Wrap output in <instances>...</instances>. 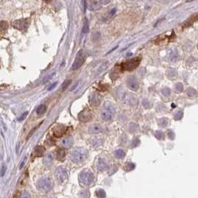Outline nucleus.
<instances>
[{
  "label": "nucleus",
  "instance_id": "1",
  "mask_svg": "<svg viewBox=\"0 0 198 198\" xmlns=\"http://www.w3.org/2000/svg\"><path fill=\"white\" fill-rule=\"evenodd\" d=\"M88 151L83 148H76L72 151L71 159L73 163H79L85 160L88 157Z\"/></svg>",
  "mask_w": 198,
  "mask_h": 198
},
{
  "label": "nucleus",
  "instance_id": "32",
  "mask_svg": "<svg viewBox=\"0 0 198 198\" xmlns=\"http://www.w3.org/2000/svg\"><path fill=\"white\" fill-rule=\"evenodd\" d=\"M162 94H163L164 96H165V97H169V96H170L171 94V90L169 88H163V90H162Z\"/></svg>",
  "mask_w": 198,
  "mask_h": 198
},
{
  "label": "nucleus",
  "instance_id": "18",
  "mask_svg": "<svg viewBox=\"0 0 198 198\" xmlns=\"http://www.w3.org/2000/svg\"><path fill=\"white\" fill-rule=\"evenodd\" d=\"M45 148H44L43 146H37L36 148H35V155L37 156H43L44 153H45Z\"/></svg>",
  "mask_w": 198,
  "mask_h": 198
},
{
  "label": "nucleus",
  "instance_id": "25",
  "mask_svg": "<svg viewBox=\"0 0 198 198\" xmlns=\"http://www.w3.org/2000/svg\"><path fill=\"white\" fill-rule=\"evenodd\" d=\"M134 167H135L134 164L131 163H127L126 165H125V170L127 171H130L133 170V169H134Z\"/></svg>",
  "mask_w": 198,
  "mask_h": 198
},
{
  "label": "nucleus",
  "instance_id": "40",
  "mask_svg": "<svg viewBox=\"0 0 198 198\" xmlns=\"http://www.w3.org/2000/svg\"><path fill=\"white\" fill-rule=\"evenodd\" d=\"M40 124H41V123H40ZM40 124H39V125H40ZM39 125H38V126H37V127H34V128H33V129H32V130H31V133H30V134H28V138L31 137V135H32V134H33V132H34V131H35V130H37V128H38V127H39Z\"/></svg>",
  "mask_w": 198,
  "mask_h": 198
},
{
  "label": "nucleus",
  "instance_id": "34",
  "mask_svg": "<svg viewBox=\"0 0 198 198\" xmlns=\"http://www.w3.org/2000/svg\"><path fill=\"white\" fill-rule=\"evenodd\" d=\"M28 114V111H26V112H24V114H22L21 116H19V118H18V121H22V120H24Z\"/></svg>",
  "mask_w": 198,
  "mask_h": 198
},
{
  "label": "nucleus",
  "instance_id": "43",
  "mask_svg": "<svg viewBox=\"0 0 198 198\" xmlns=\"http://www.w3.org/2000/svg\"><path fill=\"white\" fill-rule=\"evenodd\" d=\"M23 165H24V161H23V162H22V165H20V169H22V168Z\"/></svg>",
  "mask_w": 198,
  "mask_h": 198
},
{
  "label": "nucleus",
  "instance_id": "16",
  "mask_svg": "<svg viewBox=\"0 0 198 198\" xmlns=\"http://www.w3.org/2000/svg\"><path fill=\"white\" fill-rule=\"evenodd\" d=\"M73 139L71 137H66L61 141V146L64 148H70L73 144Z\"/></svg>",
  "mask_w": 198,
  "mask_h": 198
},
{
  "label": "nucleus",
  "instance_id": "42",
  "mask_svg": "<svg viewBox=\"0 0 198 198\" xmlns=\"http://www.w3.org/2000/svg\"><path fill=\"white\" fill-rule=\"evenodd\" d=\"M56 85V82H54V84H53V85H51V86H50V87H49V88H48V90H52V89H53V88H54V87H55Z\"/></svg>",
  "mask_w": 198,
  "mask_h": 198
},
{
  "label": "nucleus",
  "instance_id": "5",
  "mask_svg": "<svg viewBox=\"0 0 198 198\" xmlns=\"http://www.w3.org/2000/svg\"><path fill=\"white\" fill-rule=\"evenodd\" d=\"M84 62H85V54H84L83 50H80L78 53H77L75 60L73 63L72 64L71 68V71H76L78 70L81 66L83 65Z\"/></svg>",
  "mask_w": 198,
  "mask_h": 198
},
{
  "label": "nucleus",
  "instance_id": "12",
  "mask_svg": "<svg viewBox=\"0 0 198 198\" xmlns=\"http://www.w3.org/2000/svg\"><path fill=\"white\" fill-rule=\"evenodd\" d=\"M101 102V97L98 94H93L92 95L90 96V104L92 106H96L99 105V103Z\"/></svg>",
  "mask_w": 198,
  "mask_h": 198
},
{
  "label": "nucleus",
  "instance_id": "38",
  "mask_svg": "<svg viewBox=\"0 0 198 198\" xmlns=\"http://www.w3.org/2000/svg\"><path fill=\"white\" fill-rule=\"evenodd\" d=\"M22 198H31V197L28 191H24L22 195Z\"/></svg>",
  "mask_w": 198,
  "mask_h": 198
},
{
  "label": "nucleus",
  "instance_id": "10",
  "mask_svg": "<svg viewBox=\"0 0 198 198\" xmlns=\"http://www.w3.org/2000/svg\"><path fill=\"white\" fill-rule=\"evenodd\" d=\"M127 82H128L127 84L129 85V88L131 89L132 90L136 91V90H137V89L139 88V84H138V82L134 77H130V78L128 80Z\"/></svg>",
  "mask_w": 198,
  "mask_h": 198
},
{
  "label": "nucleus",
  "instance_id": "28",
  "mask_svg": "<svg viewBox=\"0 0 198 198\" xmlns=\"http://www.w3.org/2000/svg\"><path fill=\"white\" fill-rule=\"evenodd\" d=\"M182 116H183V113H182V111H177V113L174 114V117L176 120H180L182 118Z\"/></svg>",
  "mask_w": 198,
  "mask_h": 198
},
{
  "label": "nucleus",
  "instance_id": "8",
  "mask_svg": "<svg viewBox=\"0 0 198 198\" xmlns=\"http://www.w3.org/2000/svg\"><path fill=\"white\" fill-rule=\"evenodd\" d=\"M55 176L58 182L62 183V182L65 181L66 179H67V177H68V172H67V170H66V169H65L64 167H59L56 170Z\"/></svg>",
  "mask_w": 198,
  "mask_h": 198
},
{
  "label": "nucleus",
  "instance_id": "13",
  "mask_svg": "<svg viewBox=\"0 0 198 198\" xmlns=\"http://www.w3.org/2000/svg\"><path fill=\"white\" fill-rule=\"evenodd\" d=\"M108 163H107V161H106L105 159H103V158L99 159V160H98V162H97V169H99V171H103L106 170V169H108Z\"/></svg>",
  "mask_w": 198,
  "mask_h": 198
},
{
  "label": "nucleus",
  "instance_id": "19",
  "mask_svg": "<svg viewBox=\"0 0 198 198\" xmlns=\"http://www.w3.org/2000/svg\"><path fill=\"white\" fill-rule=\"evenodd\" d=\"M65 156V151L64 149H58L57 152H56V158L57 160H60V161H63L64 160Z\"/></svg>",
  "mask_w": 198,
  "mask_h": 198
},
{
  "label": "nucleus",
  "instance_id": "14",
  "mask_svg": "<svg viewBox=\"0 0 198 198\" xmlns=\"http://www.w3.org/2000/svg\"><path fill=\"white\" fill-rule=\"evenodd\" d=\"M197 20V14H195V15L191 16L189 19H188L186 22H184V24H183V28H188V27L191 26Z\"/></svg>",
  "mask_w": 198,
  "mask_h": 198
},
{
  "label": "nucleus",
  "instance_id": "21",
  "mask_svg": "<svg viewBox=\"0 0 198 198\" xmlns=\"http://www.w3.org/2000/svg\"><path fill=\"white\" fill-rule=\"evenodd\" d=\"M46 111V106L45 105H40L37 109V114L38 115H42Z\"/></svg>",
  "mask_w": 198,
  "mask_h": 198
},
{
  "label": "nucleus",
  "instance_id": "3",
  "mask_svg": "<svg viewBox=\"0 0 198 198\" xmlns=\"http://www.w3.org/2000/svg\"><path fill=\"white\" fill-rule=\"evenodd\" d=\"M94 174L90 171H83L81 172L80 177H79V180L80 183L83 186H90L94 181Z\"/></svg>",
  "mask_w": 198,
  "mask_h": 198
},
{
  "label": "nucleus",
  "instance_id": "41",
  "mask_svg": "<svg viewBox=\"0 0 198 198\" xmlns=\"http://www.w3.org/2000/svg\"><path fill=\"white\" fill-rule=\"evenodd\" d=\"M54 73H52V74H51V75H50V76L47 77H46V78L45 79V80H44L43 82H47V81H48L49 80H50V79L52 78V77H53V76H54Z\"/></svg>",
  "mask_w": 198,
  "mask_h": 198
},
{
  "label": "nucleus",
  "instance_id": "24",
  "mask_svg": "<svg viewBox=\"0 0 198 198\" xmlns=\"http://www.w3.org/2000/svg\"><path fill=\"white\" fill-rule=\"evenodd\" d=\"M155 137H156L158 139H164L165 135H164L163 132L161 131H156L155 132Z\"/></svg>",
  "mask_w": 198,
  "mask_h": 198
},
{
  "label": "nucleus",
  "instance_id": "27",
  "mask_svg": "<svg viewBox=\"0 0 198 198\" xmlns=\"http://www.w3.org/2000/svg\"><path fill=\"white\" fill-rule=\"evenodd\" d=\"M168 77H169V78L172 79V78H175L177 76V73L176 71H173V70H171V71H169V72H168Z\"/></svg>",
  "mask_w": 198,
  "mask_h": 198
},
{
  "label": "nucleus",
  "instance_id": "33",
  "mask_svg": "<svg viewBox=\"0 0 198 198\" xmlns=\"http://www.w3.org/2000/svg\"><path fill=\"white\" fill-rule=\"evenodd\" d=\"M195 94H196V90H195V89L191 88H190L188 89V90H187L188 96L191 97V96L195 95Z\"/></svg>",
  "mask_w": 198,
  "mask_h": 198
},
{
  "label": "nucleus",
  "instance_id": "20",
  "mask_svg": "<svg viewBox=\"0 0 198 198\" xmlns=\"http://www.w3.org/2000/svg\"><path fill=\"white\" fill-rule=\"evenodd\" d=\"M114 155L116 158L122 159L125 156V152L122 149H118L114 152Z\"/></svg>",
  "mask_w": 198,
  "mask_h": 198
},
{
  "label": "nucleus",
  "instance_id": "26",
  "mask_svg": "<svg viewBox=\"0 0 198 198\" xmlns=\"http://www.w3.org/2000/svg\"><path fill=\"white\" fill-rule=\"evenodd\" d=\"M105 192L104 190L103 189H99L97 191V196L99 198H104L105 197Z\"/></svg>",
  "mask_w": 198,
  "mask_h": 198
},
{
  "label": "nucleus",
  "instance_id": "30",
  "mask_svg": "<svg viewBox=\"0 0 198 198\" xmlns=\"http://www.w3.org/2000/svg\"><path fill=\"white\" fill-rule=\"evenodd\" d=\"M175 89L177 91H179V92H182V90H183V85H182V84L180 83V82L177 83L175 85Z\"/></svg>",
  "mask_w": 198,
  "mask_h": 198
},
{
  "label": "nucleus",
  "instance_id": "2",
  "mask_svg": "<svg viewBox=\"0 0 198 198\" xmlns=\"http://www.w3.org/2000/svg\"><path fill=\"white\" fill-rule=\"evenodd\" d=\"M139 63H140V58L134 57L121 63L120 65H119V67H120L122 71H132V70L135 69L139 65Z\"/></svg>",
  "mask_w": 198,
  "mask_h": 198
},
{
  "label": "nucleus",
  "instance_id": "35",
  "mask_svg": "<svg viewBox=\"0 0 198 198\" xmlns=\"http://www.w3.org/2000/svg\"><path fill=\"white\" fill-rule=\"evenodd\" d=\"M168 137H169V138H170L171 139H174L175 134H174V133L173 132V131H171V130L169 131V132H168Z\"/></svg>",
  "mask_w": 198,
  "mask_h": 198
},
{
  "label": "nucleus",
  "instance_id": "23",
  "mask_svg": "<svg viewBox=\"0 0 198 198\" xmlns=\"http://www.w3.org/2000/svg\"><path fill=\"white\" fill-rule=\"evenodd\" d=\"M8 28V24L7 22L5 21H1L0 22V30L1 31H5Z\"/></svg>",
  "mask_w": 198,
  "mask_h": 198
},
{
  "label": "nucleus",
  "instance_id": "39",
  "mask_svg": "<svg viewBox=\"0 0 198 198\" xmlns=\"http://www.w3.org/2000/svg\"><path fill=\"white\" fill-rule=\"evenodd\" d=\"M143 105H144L146 108H149L151 104H150V103L148 100H144L143 101Z\"/></svg>",
  "mask_w": 198,
  "mask_h": 198
},
{
  "label": "nucleus",
  "instance_id": "22",
  "mask_svg": "<svg viewBox=\"0 0 198 198\" xmlns=\"http://www.w3.org/2000/svg\"><path fill=\"white\" fill-rule=\"evenodd\" d=\"M169 123V121L166 118H161L158 122V124L161 127H165Z\"/></svg>",
  "mask_w": 198,
  "mask_h": 198
},
{
  "label": "nucleus",
  "instance_id": "11",
  "mask_svg": "<svg viewBox=\"0 0 198 198\" xmlns=\"http://www.w3.org/2000/svg\"><path fill=\"white\" fill-rule=\"evenodd\" d=\"M101 118L105 122L111 121L114 118V114L110 111H108V110H105V111H102V113H101Z\"/></svg>",
  "mask_w": 198,
  "mask_h": 198
},
{
  "label": "nucleus",
  "instance_id": "17",
  "mask_svg": "<svg viewBox=\"0 0 198 198\" xmlns=\"http://www.w3.org/2000/svg\"><path fill=\"white\" fill-rule=\"evenodd\" d=\"M53 161H54V156H53L52 154H48L45 156L43 160V163L46 166H50V165H52Z\"/></svg>",
  "mask_w": 198,
  "mask_h": 198
},
{
  "label": "nucleus",
  "instance_id": "4",
  "mask_svg": "<svg viewBox=\"0 0 198 198\" xmlns=\"http://www.w3.org/2000/svg\"><path fill=\"white\" fill-rule=\"evenodd\" d=\"M37 188L42 192H48L53 188L52 181L48 178H43L37 182Z\"/></svg>",
  "mask_w": 198,
  "mask_h": 198
},
{
  "label": "nucleus",
  "instance_id": "37",
  "mask_svg": "<svg viewBox=\"0 0 198 198\" xmlns=\"http://www.w3.org/2000/svg\"><path fill=\"white\" fill-rule=\"evenodd\" d=\"M139 144V140L137 138H136V139H134V140L132 141V146H133V147H136V146H137Z\"/></svg>",
  "mask_w": 198,
  "mask_h": 198
},
{
  "label": "nucleus",
  "instance_id": "6",
  "mask_svg": "<svg viewBox=\"0 0 198 198\" xmlns=\"http://www.w3.org/2000/svg\"><path fill=\"white\" fill-rule=\"evenodd\" d=\"M94 118V115L92 114V111H90L89 108H85L82 110L78 115V119L80 122H88L92 120Z\"/></svg>",
  "mask_w": 198,
  "mask_h": 198
},
{
  "label": "nucleus",
  "instance_id": "9",
  "mask_svg": "<svg viewBox=\"0 0 198 198\" xmlns=\"http://www.w3.org/2000/svg\"><path fill=\"white\" fill-rule=\"evenodd\" d=\"M67 131V127L63 125H58L53 129V133L56 137H61Z\"/></svg>",
  "mask_w": 198,
  "mask_h": 198
},
{
  "label": "nucleus",
  "instance_id": "29",
  "mask_svg": "<svg viewBox=\"0 0 198 198\" xmlns=\"http://www.w3.org/2000/svg\"><path fill=\"white\" fill-rule=\"evenodd\" d=\"M71 82V80H65V82L63 83V85H62V88H63V90H65V89L69 86Z\"/></svg>",
  "mask_w": 198,
  "mask_h": 198
},
{
  "label": "nucleus",
  "instance_id": "36",
  "mask_svg": "<svg viewBox=\"0 0 198 198\" xmlns=\"http://www.w3.org/2000/svg\"><path fill=\"white\" fill-rule=\"evenodd\" d=\"M5 172H6V166L5 165H3L2 167V169H1V171H0V176H1V177L4 176V174H5Z\"/></svg>",
  "mask_w": 198,
  "mask_h": 198
},
{
  "label": "nucleus",
  "instance_id": "31",
  "mask_svg": "<svg viewBox=\"0 0 198 198\" xmlns=\"http://www.w3.org/2000/svg\"><path fill=\"white\" fill-rule=\"evenodd\" d=\"M83 33H88L89 31V27H88V19H85V24H84L83 26Z\"/></svg>",
  "mask_w": 198,
  "mask_h": 198
},
{
  "label": "nucleus",
  "instance_id": "7",
  "mask_svg": "<svg viewBox=\"0 0 198 198\" xmlns=\"http://www.w3.org/2000/svg\"><path fill=\"white\" fill-rule=\"evenodd\" d=\"M13 26L19 31H26L29 26V20L28 19H21L14 21Z\"/></svg>",
  "mask_w": 198,
  "mask_h": 198
},
{
  "label": "nucleus",
  "instance_id": "15",
  "mask_svg": "<svg viewBox=\"0 0 198 198\" xmlns=\"http://www.w3.org/2000/svg\"><path fill=\"white\" fill-rule=\"evenodd\" d=\"M88 131L90 133H91V134H99V133L102 132L103 129H102V127L99 125L94 124V125L89 127Z\"/></svg>",
  "mask_w": 198,
  "mask_h": 198
}]
</instances>
